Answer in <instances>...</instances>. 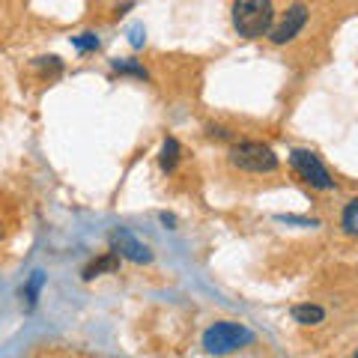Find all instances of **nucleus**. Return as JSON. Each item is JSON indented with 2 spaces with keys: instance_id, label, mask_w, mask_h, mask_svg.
Here are the masks:
<instances>
[{
  "instance_id": "1",
  "label": "nucleus",
  "mask_w": 358,
  "mask_h": 358,
  "mask_svg": "<svg viewBox=\"0 0 358 358\" xmlns=\"http://www.w3.org/2000/svg\"><path fill=\"white\" fill-rule=\"evenodd\" d=\"M233 27L245 39H260L275 24V6L272 0H233Z\"/></svg>"
},
{
  "instance_id": "2",
  "label": "nucleus",
  "mask_w": 358,
  "mask_h": 358,
  "mask_svg": "<svg viewBox=\"0 0 358 358\" xmlns=\"http://www.w3.org/2000/svg\"><path fill=\"white\" fill-rule=\"evenodd\" d=\"M230 164L245 173H272L278 171V155L260 141H236L230 147Z\"/></svg>"
},
{
  "instance_id": "3",
  "label": "nucleus",
  "mask_w": 358,
  "mask_h": 358,
  "mask_svg": "<svg viewBox=\"0 0 358 358\" xmlns=\"http://www.w3.org/2000/svg\"><path fill=\"white\" fill-rule=\"evenodd\" d=\"M254 341V331H248L245 326H236V322H215L212 329H206L203 334V350L209 355H224L233 350H242Z\"/></svg>"
},
{
  "instance_id": "4",
  "label": "nucleus",
  "mask_w": 358,
  "mask_h": 358,
  "mask_svg": "<svg viewBox=\"0 0 358 358\" xmlns=\"http://www.w3.org/2000/svg\"><path fill=\"white\" fill-rule=\"evenodd\" d=\"M289 164H293V171L301 179H305L310 188H320V192H331V188H334V179L326 171V164L320 162L317 152H310V150H293V152H289Z\"/></svg>"
},
{
  "instance_id": "5",
  "label": "nucleus",
  "mask_w": 358,
  "mask_h": 358,
  "mask_svg": "<svg viewBox=\"0 0 358 358\" xmlns=\"http://www.w3.org/2000/svg\"><path fill=\"white\" fill-rule=\"evenodd\" d=\"M110 251H117L120 257H126L131 263H152V251L126 227H117L110 233Z\"/></svg>"
},
{
  "instance_id": "6",
  "label": "nucleus",
  "mask_w": 358,
  "mask_h": 358,
  "mask_svg": "<svg viewBox=\"0 0 358 358\" xmlns=\"http://www.w3.org/2000/svg\"><path fill=\"white\" fill-rule=\"evenodd\" d=\"M305 24H308V6L305 3H293L287 9V15L278 21V24H272V30H268V39H272L275 45H284L289 39H296Z\"/></svg>"
},
{
  "instance_id": "7",
  "label": "nucleus",
  "mask_w": 358,
  "mask_h": 358,
  "mask_svg": "<svg viewBox=\"0 0 358 358\" xmlns=\"http://www.w3.org/2000/svg\"><path fill=\"white\" fill-rule=\"evenodd\" d=\"M120 268V254L117 251H108L105 257H99V260H93L87 268H84V278L87 281H93L96 275H102V272H117Z\"/></svg>"
},
{
  "instance_id": "8",
  "label": "nucleus",
  "mask_w": 358,
  "mask_h": 358,
  "mask_svg": "<svg viewBox=\"0 0 358 358\" xmlns=\"http://www.w3.org/2000/svg\"><path fill=\"white\" fill-rule=\"evenodd\" d=\"M293 320L299 322V326H317V322L326 320V310H322L320 305H296Z\"/></svg>"
},
{
  "instance_id": "9",
  "label": "nucleus",
  "mask_w": 358,
  "mask_h": 358,
  "mask_svg": "<svg viewBox=\"0 0 358 358\" xmlns=\"http://www.w3.org/2000/svg\"><path fill=\"white\" fill-rule=\"evenodd\" d=\"M159 164H162L164 173L176 171V164H179V143H176V138H167V141H164L162 155H159Z\"/></svg>"
},
{
  "instance_id": "10",
  "label": "nucleus",
  "mask_w": 358,
  "mask_h": 358,
  "mask_svg": "<svg viewBox=\"0 0 358 358\" xmlns=\"http://www.w3.org/2000/svg\"><path fill=\"white\" fill-rule=\"evenodd\" d=\"M110 66H114V72H120V75H134V78H141V81H147L150 78V72L143 69V66L131 63V60H114Z\"/></svg>"
},
{
  "instance_id": "11",
  "label": "nucleus",
  "mask_w": 358,
  "mask_h": 358,
  "mask_svg": "<svg viewBox=\"0 0 358 358\" xmlns=\"http://www.w3.org/2000/svg\"><path fill=\"white\" fill-rule=\"evenodd\" d=\"M343 230L350 233V236H355V230H358V200H350L343 209Z\"/></svg>"
},
{
  "instance_id": "12",
  "label": "nucleus",
  "mask_w": 358,
  "mask_h": 358,
  "mask_svg": "<svg viewBox=\"0 0 358 358\" xmlns=\"http://www.w3.org/2000/svg\"><path fill=\"white\" fill-rule=\"evenodd\" d=\"M72 45L78 51H96L99 48V36L96 33H81V36H72Z\"/></svg>"
},
{
  "instance_id": "13",
  "label": "nucleus",
  "mask_w": 358,
  "mask_h": 358,
  "mask_svg": "<svg viewBox=\"0 0 358 358\" xmlns=\"http://www.w3.org/2000/svg\"><path fill=\"white\" fill-rule=\"evenodd\" d=\"M42 272H33V278H30V284L24 287V296H27V301L33 305V301H36V296H39V287H42Z\"/></svg>"
},
{
  "instance_id": "14",
  "label": "nucleus",
  "mask_w": 358,
  "mask_h": 358,
  "mask_svg": "<svg viewBox=\"0 0 358 358\" xmlns=\"http://www.w3.org/2000/svg\"><path fill=\"white\" fill-rule=\"evenodd\" d=\"M209 138H218V141H233V134L221 126H209Z\"/></svg>"
},
{
  "instance_id": "15",
  "label": "nucleus",
  "mask_w": 358,
  "mask_h": 358,
  "mask_svg": "<svg viewBox=\"0 0 358 358\" xmlns=\"http://www.w3.org/2000/svg\"><path fill=\"white\" fill-rule=\"evenodd\" d=\"M129 42L134 45V48H141L143 45V27H131L129 30Z\"/></svg>"
}]
</instances>
